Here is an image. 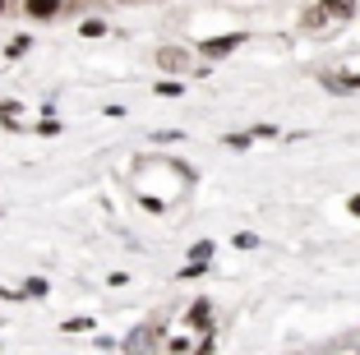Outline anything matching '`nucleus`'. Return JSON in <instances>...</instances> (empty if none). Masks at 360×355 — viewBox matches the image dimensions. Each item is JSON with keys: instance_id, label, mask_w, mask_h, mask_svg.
I'll list each match as a JSON object with an SVG mask.
<instances>
[{"instance_id": "obj_4", "label": "nucleus", "mask_w": 360, "mask_h": 355, "mask_svg": "<svg viewBox=\"0 0 360 355\" xmlns=\"http://www.w3.org/2000/svg\"><path fill=\"white\" fill-rule=\"evenodd\" d=\"M158 65H162V70H171V74H185L190 56H185V51H176V46H162V51H158Z\"/></svg>"}, {"instance_id": "obj_8", "label": "nucleus", "mask_w": 360, "mask_h": 355, "mask_svg": "<svg viewBox=\"0 0 360 355\" xmlns=\"http://www.w3.org/2000/svg\"><path fill=\"white\" fill-rule=\"evenodd\" d=\"M28 46H32V37H14V42L5 46V56H10V60H14V56H23V51H28Z\"/></svg>"}, {"instance_id": "obj_12", "label": "nucleus", "mask_w": 360, "mask_h": 355, "mask_svg": "<svg viewBox=\"0 0 360 355\" xmlns=\"http://www.w3.org/2000/svg\"><path fill=\"white\" fill-rule=\"evenodd\" d=\"M226 148H250V134H226Z\"/></svg>"}, {"instance_id": "obj_5", "label": "nucleus", "mask_w": 360, "mask_h": 355, "mask_svg": "<svg viewBox=\"0 0 360 355\" xmlns=\"http://www.w3.org/2000/svg\"><path fill=\"white\" fill-rule=\"evenodd\" d=\"M23 10H28L32 19H56V14H60V0H28Z\"/></svg>"}, {"instance_id": "obj_6", "label": "nucleus", "mask_w": 360, "mask_h": 355, "mask_svg": "<svg viewBox=\"0 0 360 355\" xmlns=\"http://www.w3.org/2000/svg\"><path fill=\"white\" fill-rule=\"evenodd\" d=\"M19 295H23V300H42V295H46V282H42V277H28Z\"/></svg>"}, {"instance_id": "obj_3", "label": "nucleus", "mask_w": 360, "mask_h": 355, "mask_svg": "<svg viewBox=\"0 0 360 355\" xmlns=\"http://www.w3.org/2000/svg\"><path fill=\"white\" fill-rule=\"evenodd\" d=\"M208 259H212V240H199V245L190 250V268L180 272V277H194V272H203V268H208Z\"/></svg>"}, {"instance_id": "obj_10", "label": "nucleus", "mask_w": 360, "mask_h": 355, "mask_svg": "<svg viewBox=\"0 0 360 355\" xmlns=\"http://www.w3.org/2000/svg\"><path fill=\"white\" fill-rule=\"evenodd\" d=\"M19 111H23L19 102H0V120H10V125H14V115H19Z\"/></svg>"}, {"instance_id": "obj_13", "label": "nucleus", "mask_w": 360, "mask_h": 355, "mask_svg": "<svg viewBox=\"0 0 360 355\" xmlns=\"http://www.w3.org/2000/svg\"><path fill=\"white\" fill-rule=\"evenodd\" d=\"M0 10H5V0H0Z\"/></svg>"}, {"instance_id": "obj_9", "label": "nucleus", "mask_w": 360, "mask_h": 355, "mask_svg": "<svg viewBox=\"0 0 360 355\" xmlns=\"http://www.w3.org/2000/svg\"><path fill=\"white\" fill-rule=\"evenodd\" d=\"M88 328H93V318H70L60 333H88Z\"/></svg>"}, {"instance_id": "obj_2", "label": "nucleus", "mask_w": 360, "mask_h": 355, "mask_svg": "<svg viewBox=\"0 0 360 355\" xmlns=\"http://www.w3.org/2000/svg\"><path fill=\"white\" fill-rule=\"evenodd\" d=\"M236 46H240V32H226V37H212V42H203V56H212V60H217V56H231Z\"/></svg>"}, {"instance_id": "obj_7", "label": "nucleus", "mask_w": 360, "mask_h": 355, "mask_svg": "<svg viewBox=\"0 0 360 355\" xmlns=\"http://www.w3.org/2000/svg\"><path fill=\"white\" fill-rule=\"evenodd\" d=\"M190 323H194V328H203V333H208L212 314H208V304H203V300H199V304H194V309H190Z\"/></svg>"}, {"instance_id": "obj_11", "label": "nucleus", "mask_w": 360, "mask_h": 355, "mask_svg": "<svg viewBox=\"0 0 360 355\" xmlns=\"http://www.w3.org/2000/svg\"><path fill=\"white\" fill-rule=\"evenodd\" d=\"M102 32H106V23H97V19L84 23V37H102Z\"/></svg>"}, {"instance_id": "obj_1", "label": "nucleus", "mask_w": 360, "mask_h": 355, "mask_svg": "<svg viewBox=\"0 0 360 355\" xmlns=\"http://www.w3.org/2000/svg\"><path fill=\"white\" fill-rule=\"evenodd\" d=\"M356 14V0H323L314 10V23H323V19H351Z\"/></svg>"}]
</instances>
